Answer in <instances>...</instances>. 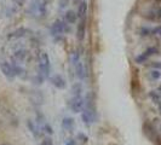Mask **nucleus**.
<instances>
[{
	"label": "nucleus",
	"mask_w": 161,
	"mask_h": 145,
	"mask_svg": "<svg viewBox=\"0 0 161 145\" xmlns=\"http://www.w3.org/2000/svg\"><path fill=\"white\" fill-rule=\"evenodd\" d=\"M39 70L42 78H47L50 72V57L46 52L40 53L39 57Z\"/></svg>",
	"instance_id": "nucleus-1"
},
{
	"label": "nucleus",
	"mask_w": 161,
	"mask_h": 145,
	"mask_svg": "<svg viewBox=\"0 0 161 145\" xmlns=\"http://www.w3.org/2000/svg\"><path fill=\"white\" fill-rule=\"evenodd\" d=\"M0 70H1L3 75H4L8 80H14L15 76H16V72L14 70L12 64H10L6 61H3V62L0 63Z\"/></svg>",
	"instance_id": "nucleus-2"
},
{
	"label": "nucleus",
	"mask_w": 161,
	"mask_h": 145,
	"mask_svg": "<svg viewBox=\"0 0 161 145\" xmlns=\"http://www.w3.org/2000/svg\"><path fill=\"white\" fill-rule=\"evenodd\" d=\"M85 106V100L81 96H74L70 102V109L73 113H81Z\"/></svg>",
	"instance_id": "nucleus-3"
},
{
	"label": "nucleus",
	"mask_w": 161,
	"mask_h": 145,
	"mask_svg": "<svg viewBox=\"0 0 161 145\" xmlns=\"http://www.w3.org/2000/svg\"><path fill=\"white\" fill-rule=\"evenodd\" d=\"M63 32H64V24H63V22L59 21V19L55 21L53 24H52V27H51V33L53 35H59Z\"/></svg>",
	"instance_id": "nucleus-4"
},
{
	"label": "nucleus",
	"mask_w": 161,
	"mask_h": 145,
	"mask_svg": "<svg viewBox=\"0 0 161 145\" xmlns=\"http://www.w3.org/2000/svg\"><path fill=\"white\" fill-rule=\"evenodd\" d=\"M51 82L56 89H63L65 87V80L61 76V75H53L51 78Z\"/></svg>",
	"instance_id": "nucleus-5"
},
{
	"label": "nucleus",
	"mask_w": 161,
	"mask_h": 145,
	"mask_svg": "<svg viewBox=\"0 0 161 145\" xmlns=\"http://www.w3.org/2000/svg\"><path fill=\"white\" fill-rule=\"evenodd\" d=\"M85 34H86V25H85V19H81V22L78 25V30H76V38L79 41H82L85 39Z\"/></svg>",
	"instance_id": "nucleus-6"
},
{
	"label": "nucleus",
	"mask_w": 161,
	"mask_h": 145,
	"mask_svg": "<svg viewBox=\"0 0 161 145\" xmlns=\"http://www.w3.org/2000/svg\"><path fill=\"white\" fill-rule=\"evenodd\" d=\"M86 13H87V3L86 1H81L79 4V6H78V17L84 19Z\"/></svg>",
	"instance_id": "nucleus-7"
},
{
	"label": "nucleus",
	"mask_w": 161,
	"mask_h": 145,
	"mask_svg": "<svg viewBox=\"0 0 161 145\" xmlns=\"http://www.w3.org/2000/svg\"><path fill=\"white\" fill-rule=\"evenodd\" d=\"M74 65H75V74H76V76L80 80H82L85 78V68H84V64L81 63L80 61H78Z\"/></svg>",
	"instance_id": "nucleus-8"
},
{
	"label": "nucleus",
	"mask_w": 161,
	"mask_h": 145,
	"mask_svg": "<svg viewBox=\"0 0 161 145\" xmlns=\"http://www.w3.org/2000/svg\"><path fill=\"white\" fill-rule=\"evenodd\" d=\"M64 18H65V21H67L69 24H74V23H76L78 13H76V12H74V11H72V10H69V11H67V12H65Z\"/></svg>",
	"instance_id": "nucleus-9"
},
{
	"label": "nucleus",
	"mask_w": 161,
	"mask_h": 145,
	"mask_svg": "<svg viewBox=\"0 0 161 145\" xmlns=\"http://www.w3.org/2000/svg\"><path fill=\"white\" fill-rule=\"evenodd\" d=\"M81 119H82V121H84L85 123L90 125V123H92V122L95 121V115L89 113L87 110H84V113L81 114Z\"/></svg>",
	"instance_id": "nucleus-10"
},
{
	"label": "nucleus",
	"mask_w": 161,
	"mask_h": 145,
	"mask_svg": "<svg viewBox=\"0 0 161 145\" xmlns=\"http://www.w3.org/2000/svg\"><path fill=\"white\" fill-rule=\"evenodd\" d=\"M25 33H27V29L25 28H19V29H17L15 30L14 33H11L10 35H8V39H15V38H22L25 35Z\"/></svg>",
	"instance_id": "nucleus-11"
},
{
	"label": "nucleus",
	"mask_w": 161,
	"mask_h": 145,
	"mask_svg": "<svg viewBox=\"0 0 161 145\" xmlns=\"http://www.w3.org/2000/svg\"><path fill=\"white\" fill-rule=\"evenodd\" d=\"M62 127L67 131H72L73 127H74V120H73L72 117H65L63 119L62 121Z\"/></svg>",
	"instance_id": "nucleus-12"
},
{
	"label": "nucleus",
	"mask_w": 161,
	"mask_h": 145,
	"mask_svg": "<svg viewBox=\"0 0 161 145\" xmlns=\"http://www.w3.org/2000/svg\"><path fill=\"white\" fill-rule=\"evenodd\" d=\"M27 126L29 127V129H31V132H32L33 134H34V137H40V133L39 132H36V127H35V125L32 122V120H28L27 121Z\"/></svg>",
	"instance_id": "nucleus-13"
},
{
	"label": "nucleus",
	"mask_w": 161,
	"mask_h": 145,
	"mask_svg": "<svg viewBox=\"0 0 161 145\" xmlns=\"http://www.w3.org/2000/svg\"><path fill=\"white\" fill-rule=\"evenodd\" d=\"M81 92H82V87L80 83L73 85V94L74 96H81Z\"/></svg>",
	"instance_id": "nucleus-14"
},
{
	"label": "nucleus",
	"mask_w": 161,
	"mask_h": 145,
	"mask_svg": "<svg viewBox=\"0 0 161 145\" xmlns=\"http://www.w3.org/2000/svg\"><path fill=\"white\" fill-rule=\"evenodd\" d=\"M147 59H148V56H147L145 53H142L141 56H138L137 58H136V62L139 63V64H142V63H144Z\"/></svg>",
	"instance_id": "nucleus-15"
},
{
	"label": "nucleus",
	"mask_w": 161,
	"mask_h": 145,
	"mask_svg": "<svg viewBox=\"0 0 161 145\" xmlns=\"http://www.w3.org/2000/svg\"><path fill=\"white\" fill-rule=\"evenodd\" d=\"M150 76L153 78L154 80H158V79H160L161 76V72L159 70H153V72H150Z\"/></svg>",
	"instance_id": "nucleus-16"
},
{
	"label": "nucleus",
	"mask_w": 161,
	"mask_h": 145,
	"mask_svg": "<svg viewBox=\"0 0 161 145\" xmlns=\"http://www.w3.org/2000/svg\"><path fill=\"white\" fill-rule=\"evenodd\" d=\"M155 52H156V48H155V47H149L147 51H145L144 53L149 57V56H152V55H155Z\"/></svg>",
	"instance_id": "nucleus-17"
},
{
	"label": "nucleus",
	"mask_w": 161,
	"mask_h": 145,
	"mask_svg": "<svg viewBox=\"0 0 161 145\" xmlns=\"http://www.w3.org/2000/svg\"><path fill=\"white\" fill-rule=\"evenodd\" d=\"M78 139H79V140H80L81 143H86V142H87V139H89V138L86 137V136H85V134H82V133H78Z\"/></svg>",
	"instance_id": "nucleus-18"
},
{
	"label": "nucleus",
	"mask_w": 161,
	"mask_h": 145,
	"mask_svg": "<svg viewBox=\"0 0 161 145\" xmlns=\"http://www.w3.org/2000/svg\"><path fill=\"white\" fill-rule=\"evenodd\" d=\"M44 129H45V132H47L48 134H52V133H53V131H52L51 126H50L48 123H45V125H44Z\"/></svg>",
	"instance_id": "nucleus-19"
},
{
	"label": "nucleus",
	"mask_w": 161,
	"mask_h": 145,
	"mask_svg": "<svg viewBox=\"0 0 161 145\" xmlns=\"http://www.w3.org/2000/svg\"><path fill=\"white\" fill-rule=\"evenodd\" d=\"M40 145H53V143H52V140H51L50 138H47V139L42 140V142L40 143Z\"/></svg>",
	"instance_id": "nucleus-20"
},
{
	"label": "nucleus",
	"mask_w": 161,
	"mask_h": 145,
	"mask_svg": "<svg viewBox=\"0 0 161 145\" xmlns=\"http://www.w3.org/2000/svg\"><path fill=\"white\" fill-rule=\"evenodd\" d=\"M153 33L156 34V35H161V27H156L153 29Z\"/></svg>",
	"instance_id": "nucleus-21"
},
{
	"label": "nucleus",
	"mask_w": 161,
	"mask_h": 145,
	"mask_svg": "<svg viewBox=\"0 0 161 145\" xmlns=\"http://www.w3.org/2000/svg\"><path fill=\"white\" fill-rule=\"evenodd\" d=\"M12 1H14L16 5H18V6H22L24 3H25V0H12Z\"/></svg>",
	"instance_id": "nucleus-22"
},
{
	"label": "nucleus",
	"mask_w": 161,
	"mask_h": 145,
	"mask_svg": "<svg viewBox=\"0 0 161 145\" xmlns=\"http://www.w3.org/2000/svg\"><path fill=\"white\" fill-rule=\"evenodd\" d=\"M65 145H78V144H76V142H75V140H73V139H68V140L65 142Z\"/></svg>",
	"instance_id": "nucleus-23"
},
{
	"label": "nucleus",
	"mask_w": 161,
	"mask_h": 145,
	"mask_svg": "<svg viewBox=\"0 0 161 145\" xmlns=\"http://www.w3.org/2000/svg\"><path fill=\"white\" fill-rule=\"evenodd\" d=\"M153 67H155V68H161V63L160 62H156V63H154Z\"/></svg>",
	"instance_id": "nucleus-24"
},
{
	"label": "nucleus",
	"mask_w": 161,
	"mask_h": 145,
	"mask_svg": "<svg viewBox=\"0 0 161 145\" xmlns=\"http://www.w3.org/2000/svg\"><path fill=\"white\" fill-rule=\"evenodd\" d=\"M0 145H11L10 143H3V144H0Z\"/></svg>",
	"instance_id": "nucleus-25"
},
{
	"label": "nucleus",
	"mask_w": 161,
	"mask_h": 145,
	"mask_svg": "<svg viewBox=\"0 0 161 145\" xmlns=\"http://www.w3.org/2000/svg\"><path fill=\"white\" fill-rule=\"evenodd\" d=\"M159 109H160V113H161V103L159 104Z\"/></svg>",
	"instance_id": "nucleus-26"
},
{
	"label": "nucleus",
	"mask_w": 161,
	"mask_h": 145,
	"mask_svg": "<svg viewBox=\"0 0 161 145\" xmlns=\"http://www.w3.org/2000/svg\"><path fill=\"white\" fill-rule=\"evenodd\" d=\"M159 91H160V92H161V85H160V86H159Z\"/></svg>",
	"instance_id": "nucleus-27"
},
{
	"label": "nucleus",
	"mask_w": 161,
	"mask_h": 145,
	"mask_svg": "<svg viewBox=\"0 0 161 145\" xmlns=\"http://www.w3.org/2000/svg\"><path fill=\"white\" fill-rule=\"evenodd\" d=\"M42 1H44V3H46V1H47V0H42Z\"/></svg>",
	"instance_id": "nucleus-28"
},
{
	"label": "nucleus",
	"mask_w": 161,
	"mask_h": 145,
	"mask_svg": "<svg viewBox=\"0 0 161 145\" xmlns=\"http://www.w3.org/2000/svg\"><path fill=\"white\" fill-rule=\"evenodd\" d=\"M156 1H159V3H160V1H161V0H156Z\"/></svg>",
	"instance_id": "nucleus-29"
}]
</instances>
